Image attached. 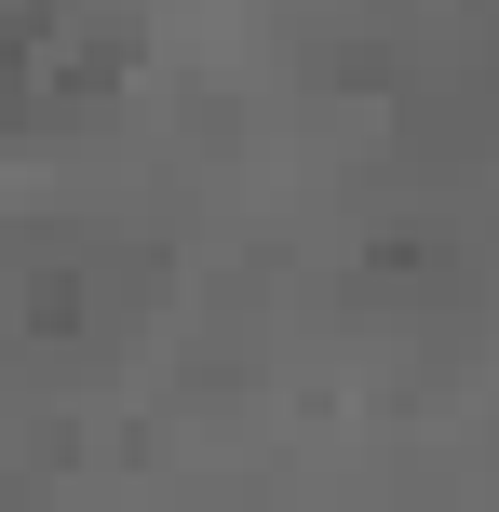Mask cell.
<instances>
[{
	"label": "cell",
	"mask_w": 499,
	"mask_h": 512,
	"mask_svg": "<svg viewBox=\"0 0 499 512\" xmlns=\"http://www.w3.org/2000/svg\"><path fill=\"white\" fill-rule=\"evenodd\" d=\"M446 283H459V270H446V243H378V270L351 283V297H378V310H405V297H446Z\"/></svg>",
	"instance_id": "6da1fadb"
}]
</instances>
